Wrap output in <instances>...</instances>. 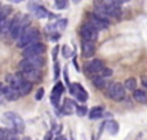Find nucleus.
<instances>
[{
    "label": "nucleus",
    "mask_w": 147,
    "mask_h": 140,
    "mask_svg": "<svg viewBox=\"0 0 147 140\" xmlns=\"http://www.w3.org/2000/svg\"><path fill=\"white\" fill-rule=\"evenodd\" d=\"M105 64L102 60H90V61H88L85 64V66H84V69H85L86 71H88L89 74H92V75H98L99 73H101L102 70L105 69Z\"/></svg>",
    "instance_id": "6e6552de"
},
{
    "label": "nucleus",
    "mask_w": 147,
    "mask_h": 140,
    "mask_svg": "<svg viewBox=\"0 0 147 140\" xmlns=\"http://www.w3.org/2000/svg\"><path fill=\"white\" fill-rule=\"evenodd\" d=\"M72 1H74V3H75V4H78V3H80V1H81V0H72Z\"/></svg>",
    "instance_id": "473e14b6"
},
{
    "label": "nucleus",
    "mask_w": 147,
    "mask_h": 140,
    "mask_svg": "<svg viewBox=\"0 0 147 140\" xmlns=\"http://www.w3.org/2000/svg\"><path fill=\"white\" fill-rule=\"evenodd\" d=\"M0 92H1L3 96L7 100H9V101H14L18 97H21V94L18 92V89H16L14 87L9 86V84H8V86H0Z\"/></svg>",
    "instance_id": "9b49d317"
},
{
    "label": "nucleus",
    "mask_w": 147,
    "mask_h": 140,
    "mask_svg": "<svg viewBox=\"0 0 147 140\" xmlns=\"http://www.w3.org/2000/svg\"><path fill=\"white\" fill-rule=\"evenodd\" d=\"M9 3H13V4H20V3H22L23 0H8Z\"/></svg>",
    "instance_id": "7c9ffc66"
},
{
    "label": "nucleus",
    "mask_w": 147,
    "mask_h": 140,
    "mask_svg": "<svg viewBox=\"0 0 147 140\" xmlns=\"http://www.w3.org/2000/svg\"><path fill=\"white\" fill-rule=\"evenodd\" d=\"M86 113H88V109H86L85 107H80V105H78V107H76V114H78V115L84 117V115H86Z\"/></svg>",
    "instance_id": "b1692460"
},
{
    "label": "nucleus",
    "mask_w": 147,
    "mask_h": 140,
    "mask_svg": "<svg viewBox=\"0 0 147 140\" xmlns=\"http://www.w3.org/2000/svg\"><path fill=\"white\" fill-rule=\"evenodd\" d=\"M5 21H7V16L4 14V13L0 12V33L3 31V27H4V23Z\"/></svg>",
    "instance_id": "a878e982"
},
{
    "label": "nucleus",
    "mask_w": 147,
    "mask_h": 140,
    "mask_svg": "<svg viewBox=\"0 0 147 140\" xmlns=\"http://www.w3.org/2000/svg\"><path fill=\"white\" fill-rule=\"evenodd\" d=\"M92 81H93V84L97 88H105V87H106V81H105V78L101 75H93Z\"/></svg>",
    "instance_id": "412c9836"
},
{
    "label": "nucleus",
    "mask_w": 147,
    "mask_h": 140,
    "mask_svg": "<svg viewBox=\"0 0 147 140\" xmlns=\"http://www.w3.org/2000/svg\"><path fill=\"white\" fill-rule=\"evenodd\" d=\"M89 22H90L92 25H93L98 31H99V30H106V29L109 27V25H110L109 20L99 17V16L94 14V13L89 14Z\"/></svg>",
    "instance_id": "9d476101"
},
{
    "label": "nucleus",
    "mask_w": 147,
    "mask_h": 140,
    "mask_svg": "<svg viewBox=\"0 0 147 140\" xmlns=\"http://www.w3.org/2000/svg\"><path fill=\"white\" fill-rule=\"evenodd\" d=\"M59 71H61L59 70V65L57 64V62H54V79H56V81L59 78Z\"/></svg>",
    "instance_id": "cd10ccee"
},
{
    "label": "nucleus",
    "mask_w": 147,
    "mask_h": 140,
    "mask_svg": "<svg viewBox=\"0 0 147 140\" xmlns=\"http://www.w3.org/2000/svg\"><path fill=\"white\" fill-rule=\"evenodd\" d=\"M54 7L58 10H63L69 7V1H67V0H56V1H54Z\"/></svg>",
    "instance_id": "5701e85b"
},
{
    "label": "nucleus",
    "mask_w": 147,
    "mask_h": 140,
    "mask_svg": "<svg viewBox=\"0 0 147 140\" xmlns=\"http://www.w3.org/2000/svg\"><path fill=\"white\" fill-rule=\"evenodd\" d=\"M44 140H53V131H49V132H47L45 136H44Z\"/></svg>",
    "instance_id": "c756f323"
},
{
    "label": "nucleus",
    "mask_w": 147,
    "mask_h": 140,
    "mask_svg": "<svg viewBox=\"0 0 147 140\" xmlns=\"http://www.w3.org/2000/svg\"><path fill=\"white\" fill-rule=\"evenodd\" d=\"M80 35L83 38V40L96 42L98 39V30L90 22H85L80 27Z\"/></svg>",
    "instance_id": "423d86ee"
},
{
    "label": "nucleus",
    "mask_w": 147,
    "mask_h": 140,
    "mask_svg": "<svg viewBox=\"0 0 147 140\" xmlns=\"http://www.w3.org/2000/svg\"><path fill=\"white\" fill-rule=\"evenodd\" d=\"M1 121L8 126V128L14 130L17 134H22L25 131V122L23 120L14 112H7L3 114Z\"/></svg>",
    "instance_id": "f03ea898"
},
{
    "label": "nucleus",
    "mask_w": 147,
    "mask_h": 140,
    "mask_svg": "<svg viewBox=\"0 0 147 140\" xmlns=\"http://www.w3.org/2000/svg\"><path fill=\"white\" fill-rule=\"evenodd\" d=\"M45 64V59L43 55L40 56H30V57H23V60H21L18 68L20 71L22 70H31V69H41Z\"/></svg>",
    "instance_id": "20e7f679"
},
{
    "label": "nucleus",
    "mask_w": 147,
    "mask_h": 140,
    "mask_svg": "<svg viewBox=\"0 0 147 140\" xmlns=\"http://www.w3.org/2000/svg\"><path fill=\"white\" fill-rule=\"evenodd\" d=\"M124 86H125V88L129 89V91H136V89H137V79L128 78L127 81H125Z\"/></svg>",
    "instance_id": "4be33fe9"
},
{
    "label": "nucleus",
    "mask_w": 147,
    "mask_h": 140,
    "mask_svg": "<svg viewBox=\"0 0 147 140\" xmlns=\"http://www.w3.org/2000/svg\"><path fill=\"white\" fill-rule=\"evenodd\" d=\"M69 88H70V92H71V94L79 100V101L84 102V101H86V100H88V94H86V91L84 89V87L80 86L79 83L70 84Z\"/></svg>",
    "instance_id": "1a4fd4ad"
},
{
    "label": "nucleus",
    "mask_w": 147,
    "mask_h": 140,
    "mask_svg": "<svg viewBox=\"0 0 147 140\" xmlns=\"http://www.w3.org/2000/svg\"><path fill=\"white\" fill-rule=\"evenodd\" d=\"M62 53H63L65 57H70L71 56V48H69V46H63V49H62Z\"/></svg>",
    "instance_id": "bb28decb"
},
{
    "label": "nucleus",
    "mask_w": 147,
    "mask_h": 140,
    "mask_svg": "<svg viewBox=\"0 0 147 140\" xmlns=\"http://www.w3.org/2000/svg\"><path fill=\"white\" fill-rule=\"evenodd\" d=\"M125 86H123L121 83H112L109 86V88H107V94H109V96L111 97L112 100H115V101H121V100L125 99V95H127V92H125Z\"/></svg>",
    "instance_id": "39448f33"
},
{
    "label": "nucleus",
    "mask_w": 147,
    "mask_h": 140,
    "mask_svg": "<svg viewBox=\"0 0 147 140\" xmlns=\"http://www.w3.org/2000/svg\"><path fill=\"white\" fill-rule=\"evenodd\" d=\"M61 110L63 112V114L69 115V114H72L74 110H76V107H75V102L70 99H66L63 101V105H62Z\"/></svg>",
    "instance_id": "f3484780"
},
{
    "label": "nucleus",
    "mask_w": 147,
    "mask_h": 140,
    "mask_svg": "<svg viewBox=\"0 0 147 140\" xmlns=\"http://www.w3.org/2000/svg\"><path fill=\"white\" fill-rule=\"evenodd\" d=\"M39 39H40V33H39L38 29L27 27L25 33L22 34V36L17 40V47L23 49V48H26V47L31 46V44L38 43Z\"/></svg>",
    "instance_id": "7ed1b4c3"
},
{
    "label": "nucleus",
    "mask_w": 147,
    "mask_h": 140,
    "mask_svg": "<svg viewBox=\"0 0 147 140\" xmlns=\"http://www.w3.org/2000/svg\"><path fill=\"white\" fill-rule=\"evenodd\" d=\"M88 115L90 120H98V118H101L102 115H103V109H102L101 107H94L89 110Z\"/></svg>",
    "instance_id": "aec40b11"
},
{
    "label": "nucleus",
    "mask_w": 147,
    "mask_h": 140,
    "mask_svg": "<svg viewBox=\"0 0 147 140\" xmlns=\"http://www.w3.org/2000/svg\"><path fill=\"white\" fill-rule=\"evenodd\" d=\"M81 53H83L84 57L90 59V57L96 53V46H94V42H90V40H83L81 42Z\"/></svg>",
    "instance_id": "2eb2a0df"
},
{
    "label": "nucleus",
    "mask_w": 147,
    "mask_h": 140,
    "mask_svg": "<svg viewBox=\"0 0 147 140\" xmlns=\"http://www.w3.org/2000/svg\"><path fill=\"white\" fill-rule=\"evenodd\" d=\"M22 140H31V139H30V138H23Z\"/></svg>",
    "instance_id": "72a5a7b5"
},
{
    "label": "nucleus",
    "mask_w": 147,
    "mask_h": 140,
    "mask_svg": "<svg viewBox=\"0 0 147 140\" xmlns=\"http://www.w3.org/2000/svg\"><path fill=\"white\" fill-rule=\"evenodd\" d=\"M66 26H67V20L66 18H58L57 21H54V22L48 23V25H47V31H48L49 34L61 33V31H63L65 29H66Z\"/></svg>",
    "instance_id": "f8f14e48"
},
{
    "label": "nucleus",
    "mask_w": 147,
    "mask_h": 140,
    "mask_svg": "<svg viewBox=\"0 0 147 140\" xmlns=\"http://www.w3.org/2000/svg\"><path fill=\"white\" fill-rule=\"evenodd\" d=\"M106 130L110 135H116V134L119 132V123L114 120L107 121L106 122Z\"/></svg>",
    "instance_id": "a211bd4d"
},
{
    "label": "nucleus",
    "mask_w": 147,
    "mask_h": 140,
    "mask_svg": "<svg viewBox=\"0 0 147 140\" xmlns=\"http://www.w3.org/2000/svg\"><path fill=\"white\" fill-rule=\"evenodd\" d=\"M30 10L36 18H41V20L51 16V13L44 7H41V5H39V4H35V3H32V1L30 3Z\"/></svg>",
    "instance_id": "4468645a"
},
{
    "label": "nucleus",
    "mask_w": 147,
    "mask_h": 140,
    "mask_svg": "<svg viewBox=\"0 0 147 140\" xmlns=\"http://www.w3.org/2000/svg\"><path fill=\"white\" fill-rule=\"evenodd\" d=\"M56 140H66V139H65V138H63V136H58V138H57Z\"/></svg>",
    "instance_id": "2f4dec72"
},
{
    "label": "nucleus",
    "mask_w": 147,
    "mask_h": 140,
    "mask_svg": "<svg viewBox=\"0 0 147 140\" xmlns=\"http://www.w3.org/2000/svg\"><path fill=\"white\" fill-rule=\"evenodd\" d=\"M5 79H7V83L9 84V86H12V87H14L16 89H18V92L21 94V96H26V95H28L31 92V89H32V83L28 82V81H26L20 73L9 74V75H7Z\"/></svg>",
    "instance_id": "f257e3e1"
},
{
    "label": "nucleus",
    "mask_w": 147,
    "mask_h": 140,
    "mask_svg": "<svg viewBox=\"0 0 147 140\" xmlns=\"http://www.w3.org/2000/svg\"><path fill=\"white\" fill-rule=\"evenodd\" d=\"M124 1H129V0H123V3H124Z\"/></svg>",
    "instance_id": "f704fd0d"
},
{
    "label": "nucleus",
    "mask_w": 147,
    "mask_h": 140,
    "mask_svg": "<svg viewBox=\"0 0 147 140\" xmlns=\"http://www.w3.org/2000/svg\"><path fill=\"white\" fill-rule=\"evenodd\" d=\"M44 52H45V46H44L43 43H40V42H38V43L31 44V46H28V47H26V48H23L22 55H23V57L40 56V55H43Z\"/></svg>",
    "instance_id": "0eeeda50"
},
{
    "label": "nucleus",
    "mask_w": 147,
    "mask_h": 140,
    "mask_svg": "<svg viewBox=\"0 0 147 140\" xmlns=\"http://www.w3.org/2000/svg\"><path fill=\"white\" fill-rule=\"evenodd\" d=\"M20 74L26 79V81L31 82V83H35L39 82L40 79V69H31V70H22L20 71Z\"/></svg>",
    "instance_id": "dca6fc26"
},
{
    "label": "nucleus",
    "mask_w": 147,
    "mask_h": 140,
    "mask_svg": "<svg viewBox=\"0 0 147 140\" xmlns=\"http://www.w3.org/2000/svg\"><path fill=\"white\" fill-rule=\"evenodd\" d=\"M43 97H44V88H39L38 92H36V95H35V99L36 100H41Z\"/></svg>",
    "instance_id": "c85d7f7f"
},
{
    "label": "nucleus",
    "mask_w": 147,
    "mask_h": 140,
    "mask_svg": "<svg viewBox=\"0 0 147 140\" xmlns=\"http://www.w3.org/2000/svg\"><path fill=\"white\" fill-rule=\"evenodd\" d=\"M133 97H134L136 101L141 102V104H146L147 102V94L142 89H136L133 92Z\"/></svg>",
    "instance_id": "6ab92c4d"
},
{
    "label": "nucleus",
    "mask_w": 147,
    "mask_h": 140,
    "mask_svg": "<svg viewBox=\"0 0 147 140\" xmlns=\"http://www.w3.org/2000/svg\"><path fill=\"white\" fill-rule=\"evenodd\" d=\"M98 75L103 76V78H107V76H111V75H112V70H111V69H109V68H105V69L102 70L101 73L98 74Z\"/></svg>",
    "instance_id": "393cba45"
},
{
    "label": "nucleus",
    "mask_w": 147,
    "mask_h": 140,
    "mask_svg": "<svg viewBox=\"0 0 147 140\" xmlns=\"http://www.w3.org/2000/svg\"><path fill=\"white\" fill-rule=\"evenodd\" d=\"M62 94H63V84H62L61 82H58V83H56V86L53 87L52 94H51V101L56 108H58Z\"/></svg>",
    "instance_id": "ddd939ff"
}]
</instances>
